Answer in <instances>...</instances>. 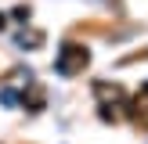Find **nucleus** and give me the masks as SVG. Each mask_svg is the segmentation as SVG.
Returning a JSON list of instances; mask_svg holds the SVG:
<instances>
[{"instance_id": "nucleus-3", "label": "nucleus", "mask_w": 148, "mask_h": 144, "mask_svg": "<svg viewBox=\"0 0 148 144\" xmlns=\"http://www.w3.org/2000/svg\"><path fill=\"white\" fill-rule=\"evenodd\" d=\"M141 94H145V97H148V83H145V86H141Z\"/></svg>"}, {"instance_id": "nucleus-2", "label": "nucleus", "mask_w": 148, "mask_h": 144, "mask_svg": "<svg viewBox=\"0 0 148 144\" xmlns=\"http://www.w3.org/2000/svg\"><path fill=\"white\" fill-rule=\"evenodd\" d=\"M0 101H4V105H18V94L14 90H0Z\"/></svg>"}, {"instance_id": "nucleus-1", "label": "nucleus", "mask_w": 148, "mask_h": 144, "mask_svg": "<svg viewBox=\"0 0 148 144\" xmlns=\"http://www.w3.org/2000/svg\"><path fill=\"white\" fill-rule=\"evenodd\" d=\"M87 61H90L87 47H79V43H65V47L58 50V58H54V72H58V76H76V72L87 69Z\"/></svg>"}]
</instances>
